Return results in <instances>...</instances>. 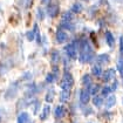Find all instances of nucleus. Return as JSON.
I'll list each match as a JSON object with an SVG mask.
<instances>
[{"mask_svg":"<svg viewBox=\"0 0 123 123\" xmlns=\"http://www.w3.org/2000/svg\"><path fill=\"white\" fill-rule=\"evenodd\" d=\"M79 49H80V61L81 62L88 63V62L93 61V59H94V50H93L92 46L89 45V42L87 40H83L80 43Z\"/></svg>","mask_w":123,"mask_h":123,"instance_id":"nucleus-1","label":"nucleus"},{"mask_svg":"<svg viewBox=\"0 0 123 123\" xmlns=\"http://www.w3.org/2000/svg\"><path fill=\"white\" fill-rule=\"evenodd\" d=\"M74 86V77L72 75V73L69 72H65L63 76L61 79V82H60V87L62 90H70Z\"/></svg>","mask_w":123,"mask_h":123,"instance_id":"nucleus-2","label":"nucleus"},{"mask_svg":"<svg viewBox=\"0 0 123 123\" xmlns=\"http://www.w3.org/2000/svg\"><path fill=\"white\" fill-rule=\"evenodd\" d=\"M65 50H66V54L68 55V57H70L72 60H76L77 59L79 47H77V42L76 41H73V42L68 43L65 47Z\"/></svg>","mask_w":123,"mask_h":123,"instance_id":"nucleus-3","label":"nucleus"},{"mask_svg":"<svg viewBox=\"0 0 123 123\" xmlns=\"http://www.w3.org/2000/svg\"><path fill=\"white\" fill-rule=\"evenodd\" d=\"M47 13L48 15L50 17V18H55L59 15V13H60V6H59V4H57V1L55 0L54 2H49L47 6Z\"/></svg>","mask_w":123,"mask_h":123,"instance_id":"nucleus-4","label":"nucleus"},{"mask_svg":"<svg viewBox=\"0 0 123 123\" xmlns=\"http://www.w3.org/2000/svg\"><path fill=\"white\" fill-rule=\"evenodd\" d=\"M90 89H89V87H86L83 89H81V92H80V101H81V103L82 104H87L89 102V100H90Z\"/></svg>","mask_w":123,"mask_h":123,"instance_id":"nucleus-5","label":"nucleus"},{"mask_svg":"<svg viewBox=\"0 0 123 123\" xmlns=\"http://www.w3.org/2000/svg\"><path fill=\"white\" fill-rule=\"evenodd\" d=\"M55 38H56V41L59 43H63L68 40V34L65 32L63 28H59L56 31V34H55Z\"/></svg>","mask_w":123,"mask_h":123,"instance_id":"nucleus-6","label":"nucleus"},{"mask_svg":"<svg viewBox=\"0 0 123 123\" xmlns=\"http://www.w3.org/2000/svg\"><path fill=\"white\" fill-rule=\"evenodd\" d=\"M115 75H116V72H115L114 69H107V72H105V73L103 74V76H102V77H103L102 80H103L104 82L110 81L111 79L115 77Z\"/></svg>","mask_w":123,"mask_h":123,"instance_id":"nucleus-7","label":"nucleus"},{"mask_svg":"<svg viewBox=\"0 0 123 123\" xmlns=\"http://www.w3.org/2000/svg\"><path fill=\"white\" fill-rule=\"evenodd\" d=\"M49 114H50V105H45L43 108H42V110H41V114H40V120L41 121H45V120H47V117L49 116Z\"/></svg>","mask_w":123,"mask_h":123,"instance_id":"nucleus-8","label":"nucleus"},{"mask_svg":"<svg viewBox=\"0 0 123 123\" xmlns=\"http://www.w3.org/2000/svg\"><path fill=\"white\" fill-rule=\"evenodd\" d=\"M54 115H55L56 118L63 117V116L66 115V108H65L63 105H59V107H56V109H55V111H54Z\"/></svg>","mask_w":123,"mask_h":123,"instance_id":"nucleus-9","label":"nucleus"},{"mask_svg":"<svg viewBox=\"0 0 123 123\" xmlns=\"http://www.w3.org/2000/svg\"><path fill=\"white\" fill-rule=\"evenodd\" d=\"M96 61H97V65H104V63H107L108 61H109V56L107 55V54H101V55H97L96 57Z\"/></svg>","mask_w":123,"mask_h":123,"instance_id":"nucleus-10","label":"nucleus"},{"mask_svg":"<svg viewBox=\"0 0 123 123\" xmlns=\"http://www.w3.org/2000/svg\"><path fill=\"white\" fill-rule=\"evenodd\" d=\"M70 97V90H61V94H60V101L62 103L67 102Z\"/></svg>","mask_w":123,"mask_h":123,"instance_id":"nucleus-11","label":"nucleus"},{"mask_svg":"<svg viewBox=\"0 0 123 123\" xmlns=\"http://www.w3.org/2000/svg\"><path fill=\"white\" fill-rule=\"evenodd\" d=\"M29 121V115L27 113H21L18 116V121L17 123H28Z\"/></svg>","mask_w":123,"mask_h":123,"instance_id":"nucleus-12","label":"nucleus"},{"mask_svg":"<svg viewBox=\"0 0 123 123\" xmlns=\"http://www.w3.org/2000/svg\"><path fill=\"white\" fill-rule=\"evenodd\" d=\"M38 25L35 24L34 25V28L32 29V31H28L27 32V34H26V37H27V39H28L29 41H33L34 40V38H35V34H37V31H38Z\"/></svg>","mask_w":123,"mask_h":123,"instance_id":"nucleus-13","label":"nucleus"},{"mask_svg":"<svg viewBox=\"0 0 123 123\" xmlns=\"http://www.w3.org/2000/svg\"><path fill=\"white\" fill-rule=\"evenodd\" d=\"M50 60H52V63L56 67V65L60 62V54L57 53L56 50H54V52L52 53V55H50Z\"/></svg>","mask_w":123,"mask_h":123,"instance_id":"nucleus-14","label":"nucleus"},{"mask_svg":"<svg viewBox=\"0 0 123 123\" xmlns=\"http://www.w3.org/2000/svg\"><path fill=\"white\" fill-rule=\"evenodd\" d=\"M115 103H116V97H115L114 95H110V96L107 97V101H105V107H107V108L113 107Z\"/></svg>","mask_w":123,"mask_h":123,"instance_id":"nucleus-15","label":"nucleus"},{"mask_svg":"<svg viewBox=\"0 0 123 123\" xmlns=\"http://www.w3.org/2000/svg\"><path fill=\"white\" fill-rule=\"evenodd\" d=\"M92 73L94 76H101L102 75V68L100 65H95L93 68H92Z\"/></svg>","mask_w":123,"mask_h":123,"instance_id":"nucleus-16","label":"nucleus"},{"mask_svg":"<svg viewBox=\"0 0 123 123\" xmlns=\"http://www.w3.org/2000/svg\"><path fill=\"white\" fill-rule=\"evenodd\" d=\"M105 40H107V43H108V45H109L110 47H113L115 39H114L113 34H111L110 32H105Z\"/></svg>","mask_w":123,"mask_h":123,"instance_id":"nucleus-17","label":"nucleus"},{"mask_svg":"<svg viewBox=\"0 0 123 123\" xmlns=\"http://www.w3.org/2000/svg\"><path fill=\"white\" fill-rule=\"evenodd\" d=\"M93 103L95 107H101L103 103V97L98 96V95H95V97L93 98Z\"/></svg>","mask_w":123,"mask_h":123,"instance_id":"nucleus-18","label":"nucleus"},{"mask_svg":"<svg viewBox=\"0 0 123 123\" xmlns=\"http://www.w3.org/2000/svg\"><path fill=\"white\" fill-rule=\"evenodd\" d=\"M73 20V13L72 12H66L62 15V22H70Z\"/></svg>","mask_w":123,"mask_h":123,"instance_id":"nucleus-19","label":"nucleus"},{"mask_svg":"<svg viewBox=\"0 0 123 123\" xmlns=\"http://www.w3.org/2000/svg\"><path fill=\"white\" fill-rule=\"evenodd\" d=\"M54 96H55V90H54V89H50V90L47 93V95H46V101H47L48 103L53 102Z\"/></svg>","mask_w":123,"mask_h":123,"instance_id":"nucleus-20","label":"nucleus"},{"mask_svg":"<svg viewBox=\"0 0 123 123\" xmlns=\"http://www.w3.org/2000/svg\"><path fill=\"white\" fill-rule=\"evenodd\" d=\"M82 83H83L85 87L92 86V79H90V75H88V74L83 75V77H82Z\"/></svg>","mask_w":123,"mask_h":123,"instance_id":"nucleus-21","label":"nucleus"},{"mask_svg":"<svg viewBox=\"0 0 123 123\" xmlns=\"http://www.w3.org/2000/svg\"><path fill=\"white\" fill-rule=\"evenodd\" d=\"M82 10H83L82 5H81V4H79V2H76V4L73 5V7H72V13H80Z\"/></svg>","mask_w":123,"mask_h":123,"instance_id":"nucleus-22","label":"nucleus"},{"mask_svg":"<svg viewBox=\"0 0 123 123\" xmlns=\"http://www.w3.org/2000/svg\"><path fill=\"white\" fill-rule=\"evenodd\" d=\"M57 77L56 74H54L53 72L52 73H49V74H47V76H46V82L47 83H52V82H54L55 81V79Z\"/></svg>","mask_w":123,"mask_h":123,"instance_id":"nucleus-23","label":"nucleus"},{"mask_svg":"<svg viewBox=\"0 0 123 123\" xmlns=\"http://www.w3.org/2000/svg\"><path fill=\"white\" fill-rule=\"evenodd\" d=\"M111 92H113V90H111V87H108V86H107V87H104L103 89H102V95H103V96H108Z\"/></svg>","mask_w":123,"mask_h":123,"instance_id":"nucleus-24","label":"nucleus"},{"mask_svg":"<svg viewBox=\"0 0 123 123\" xmlns=\"http://www.w3.org/2000/svg\"><path fill=\"white\" fill-rule=\"evenodd\" d=\"M43 17H45V14H43V11L39 8V10H38V18L42 20V19H43Z\"/></svg>","mask_w":123,"mask_h":123,"instance_id":"nucleus-25","label":"nucleus"},{"mask_svg":"<svg viewBox=\"0 0 123 123\" xmlns=\"http://www.w3.org/2000/svg\"><path fill=\"white\" fill-rule=\"evenodd\" d=\"M117 86H118V82H117V81H114L113 86H111V90H115V89L117 88Z\"/></svg>","mask_w":123,"mask_h":123,"instance_id":"nucleus-26","label":"nucleus"},{"mask_svg":"<svg viewBox=\"0 0 123 123\" xmlns=\"http://www.w3.org/2000/svg\"><path fill=\"white\" fill-rule=\"evenodd\" d=\"M120 48H121V53L123 54V37H121V41H120Z\"/></svg>","mask_w":123,"mask_h":123,"instance_id":"nucleus-27","label":"nucleus"},{"mask_svg":"<svg viewBox=\"0 0 123 123\" xmlns=\"http://www.w3.org/2000/svg\"><path fill=\"white\" fill-rule=\"evenodd\" d=\"M38 108H39V102H35L34 103V113L38 111Z\"/></svg>","mask_w":123,"mask_h":123,"instance_id":"nucleus-28","label":"nucleus"},{"mask_svg":"<svg viewBox=\"0 0 123 123\" xmlns=\"http://www.w3.org/2000/svg\"><path fill=\"white\" fill-rule=\"evenodd\" d=\"M48 1H49V0H41V2H42V4H47Z\"/></svg>","mask_w":123,"mask_h":123,"instance_id":"nucleus-29","label":"nucleus"}]
</instances>
